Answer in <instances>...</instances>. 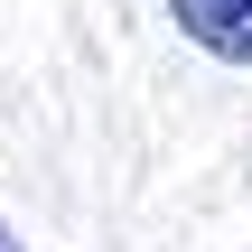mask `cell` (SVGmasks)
Here are the masks:
<instances>
[{
  "label": "cell",
  "instance_id": "cell-1",
  "mask_svg": "<svg viewBox=\"0 0 252 252\" xmlns=\"http://www.w3.org/2000/svg\"><path fill=\"white\" fill-rule=\"evenodd\" d=\"M168 19L206 47V56H224V65H252V0H168Z\"/></svg>",
  "mask_w": 252,
  "mask_h": 252
},
{
  "label": "cell",
  "instance_id": "cell-2",
  "mask_svg": "<svg viewBox=\"0 0 252 252\" xmlns=\"http://www.w3.org/2000/svg\"><path fill=\"white\" fill-rule=\"evenodd\" d=\"M0 252H19V234H9V224H0Z\"/></svg>",
  "mask_w": 252,
  "mask_h": 252
}]
</instances>
